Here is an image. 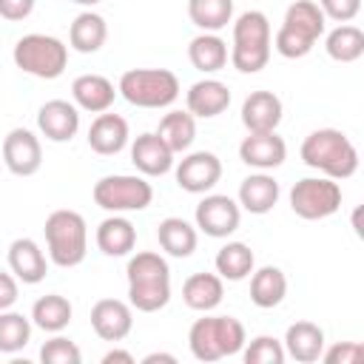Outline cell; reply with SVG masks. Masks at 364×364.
<instances>
[{"label":"cell","mask_w":364,"mask_h":364,"mask_svg":"<svg viewBox=\"0 0 364 364\" xmlns=\"http://www.w3.org/2000/svg\"><path fill=\"white\" fill-rule=\"evenodd\" d=\"M128 304L139 313H156L171 301V267L154 250H139L128 259Z\"/></svg>","instance_id":"obj_1"},{"label":"cell","mask_w":364,"mask_h":364,"mask_svg":"<svg viewBox=\"0 0 364 364\" xmlns=\"http://www.w3.org/2000/svg\"><path fill=\"white\" fill-rule=\"evenodd\" d=\"M301 162L330 179H350L358 171V151L338 128H318L301 142Z\"/></svg>","instance_id":"obj_2"},{"label":"cell","mask_w":364,"mask_h":364,"mask_svg":"<svg viewBox=\"0 0 364 364\" xmlns=\"http://www.w3.org/2000/svg\"><path fill=\"white\" fill-rule=\"evenodd\" d=\"M273 48L270 20L264 11H242L233 20V46H230V63L242 74H256L267 65Z\"/></svg>","instance_id":"obj_3"},{"label":"cell","mask_w":364,"mask_h":364,"mask_svg":"<svg viewBox=\"0 0 364 364\" xmlns=\"http://www.w3.org/2000/svg\"><path fill=\"white\" fill-rule=\"evenodd\" d=\"M247 336L245 324L233 316H202L188 330V347L196 361H219L225 355L242 353Z\"/></svg>","instance_id":"obj_4"},{"label":"cell","mask_w":364,"mask_h":364,"mask_svg":"<svg viewBox=\"0 0 364 364\" xmlns=\"http://www.w3.org/2000/svg\"><path fill=\"white\" fill-rule=\"evenodd\" d=\"M43 233H46L48 259L57 267H77V264H82V259L88 253V225H85L82 213L60 208V210L48 213Z\"/></svg>","instance_id":"obj_5"},{"label":"cell","mask_w":364,"mask_h":364,"mask_svg":"<svg viewBox=\"0 0 364 364\" xmlns=\"http://www.w3.org/2000/svg\"><path fill=\"white\" fill-rule=\"evenodd\" d=\"M117 94L136 108H168L179 97V77L168 68H131L119 77Z\"/></svg>","instance_id":"obj_6"},{"label":"cell","mask_w":364,"mask_h":364,"mask_svg":"<svg viewBox=\"0 0 364 364\" xmlns=\"http://www.w3.org/2000/svg\"><path fill=\"white\" fill-rule=\"evenodd\" d=\"M11 60L20 71L31 77L57 80L68 65V46L51 34H23L14 43Z\"/></svg>","instance_id":"obj_7"},{"label":"cell","mask_w":364,"mask_h":364,"mask_svg":"<svg viewBox=\"0 0 364 364\" xmlns=\"http://www.w3.org/2000/svg\"><path fill=\"white\" fill-rule=\"evenodd\" d=\"M91 196L108 213H128V210H145L154 202V188L145 176L114 173L94 182Z\"/></svg>","instance_id":"obj_8"},{"label":"cell","mask_w":364,"mask_h":364,"mask_svg":"<svg viewBox=\"0 0 364 364\" xmlns=\"http://www.w3.org/2000/svg\"><path fill=\"white\" fill-rule=\"evenodd\" d=\"M341 208V188L330 176H304L290 188V210L299 219H327Z\"/></svg>","instance_id":"obj_9"},{"label":"cell","mask_w":364,"mask_h":364,"mask_svg":"<svg viewBox=\"0 0 364 364\" xmlns=\"http://www.w3.org/2000/svg\"><path fill=\"white\" fill-rule=\"evenodd\" d=\"M196 228L210 236V239H228L239 222H242V208L236 199L225 196V193H205V199L196 205Z\"/></svg>","instance_id":"obj_10"},{"label":"cell","mask_w":364,"mask_h":364,"mask_svg":"<svg viewBox=\"0 0 364 364\" xmlns=\"http://www.w3.org/2000/svg\"><path fill=\"white\" fill-rule=\"evenodd\" d=\"M3 165L14 176H34L43 165V145L28 128H11L3 139Z\"/></svg>","instance_id":"obj_11"},{"label":"cell","mask_w":364,"mask_h":364,"mask_svg":"<svg viewBox=\"0 0 364 364\" xmlns=\"http://www.w3.org/2000/svg\"><path fill=\"white\" fill-rule=\"evenodd\" d=\"M222 179V159L210 151H193L176 165V185L188 193H208Z\"/></svg>","instance_id":"obj_12"},{"label":"cell","mask_w":364,"mask_h":364,"mask_svg":"<svg viewBox=\"0 0 364 364\" xmlns=\"http://www.w3.org/2000/svg\"><path fill=\"white\" fill-rule=\"evenodd\" d=\"M37 128L51 142H71L80 131V108L68 100H48L37 111Z\"/></svg>","instance_id":"obj_13"},{"label":"cell","mask_w":364,"mask_h":364,"mask_svg":"<svg viewBox=\"0 0 364 364\" xmlns=\"http://www.w3.org/2000/svg\"><path fill=\"white\" fill-rule=\"evenodd\" d=\"M239 159L256 171H273L287 159V145L276 131L267 134H247L239 142Z\"/></svg>","instance_id":"obj_14"},{"label":"cell","mask_w":364,"mask_h":364,"mask_svg":"<svg viewBox=\"0 0 364 364\" xmlns=\"http://www.w3.org/2000/svg\"><path fill=\"white\" fill-rule=\"evenodd\" d=\"M91 327L102 341H122L131 327H134V313L131 304L119 301V299H100L91 307Z\"/></svg>","instance_id":"obj_15"},{"label":"cell","mask_w":364,"mask_h":364,"mask_svg":"<svg viewBox=\"0 0 364 364\" xmlns=\"http://www.w3.org/2000/svg\"><path fill=\"white\" fill-rule=\"evenodd\" d=\"M284 105L273 91H250L242 102V125L247 134H267L276 131L282 122Z\"/></svg>","instance_id":"obj_16"},{"label":"cell","mask_w":364,"mask_h":364,"mask_svg":"<svg viewBox=\"0 0 364 364\" xmlns=\"http://www.w3.org/2000/svg\"><path fill=\"white\" fill-rule=\"evenodd\" d=\"M131 162L142 176H162L173 168V151L156 131H145L131 142Z\"/></svg>","instance_id":"obj_17"},{"label":"cell","mask_w":364,"mask_h":364,"mask_svg":"<svg viewBox=\"0 0 364 364\" xmlns=\"http://www.w3.org/2000/svg\"><path fill=\"white\" fill-rule=\"evenodd\" d=\"M9 267H11V273H14L17 282L37 284L48 273V259H46L43 247L34 239L20 236V239H14L9 245Z\"/></svg>","instance_id":"obj_18"},{"label":"cell","mask_w":364,"mask_h":364,"mask_svg":"<svg viewBox=\"0 0 364 364\" xmlns=\"http://www.w3.org/2000/svg\"><path fill=\"white\" fill-rule=\"evenodd\" d=\"M128 122L119 114H97V119L88 128V148L100 156H114L128 145Z\"/></svg>","instance_id":"obj_19"},{"label":"cell","mask_w":364,"mask_h":364,"mask_svg":"<svg viewBox=\"0 0 364 364\" xmlns=\"http://www.w3.org/2000/svg\"><path fill=\"white\" fill-rule=\"evenodd\" d=\"M284 355H290L299 364H313L321 358L324 350V330L316 321H296L284 333Z\"/></svg>","instance_id":"obj_20"},{"label":"cell","mask_w":364,"mask_h":364,"mask_svg":"<svg viewBox=\"0 0 364 364\" xmlns=\"http://www.w3.org/2000/svg\"><path fill=\"white\" fill-rule=\"evenodd\" d=\"M71 97H74V105L77 108L91 111V114H102V111H108L114 105L117 88L102 74H80L71 82Z\"/></svg>","instance_id":"obj_21"},{"label":"cell","mask_w":364,"mask_h":364,"mask_svg":"<svg viewBox=\"0 0 364 364\" xmlns=\"http://www.w3.org/2000/svg\"><path fill=\"white\" fill-rule=\"evenodd\" d=\"M185 102H188V111L193 117L213 119L222 111H228V105H230V88L225 82H219V80L205 77V80H199V82H193L188 88Z\"/></svg>","instance_id":"obj_22"},{"label":"cell","mask_w":364,"mask_h":364,"mask_svg":"<svg viewBox=\"0 0 364 364\" xmlns=\"http://www.w3.org/2000/svg\"><path fill=\"white\" fill-rule=\"evenodd\" d=\"M279 193H282V188H279V182L267 171L250 173L239 185V208H245L247 213L264 216V213H270L276 208Z\"/></svg>","instance_id":"obj_23"},{"label":"cell","mask_w":364,"mask_h":364,"mask_svg":"<svg viewBox=\"0 0 364 364\" xmlns=\"http://www.w3.org/2000/svg\"><path fill=\"white\" fill-rule=\"evenodd\" d=\"M97 247L105 256H128L136 247V228L131 225V219L111 213L97 225Z\"/></svg>","instance_id":"obj_24"},{"label":"cell","mask_w":364,"mask_h":364,"mask_svg":"<svg viewBox=\"0 0 364 364\" xmlns=\"http://www.w3.org/2000/svg\"><path fill=\"white\" fill-rule=\"evenodd\" d=\"M222 296H225V279L219 273H193L182 284V301L199 313H210L213 307H219Z\"/></svg>","instance_id":"obj_25"},{"label":"cell","mask_w":364,"mask_h":364,"mask_svg":"<svg viewBox=\"0 0 364 364\" xmlns=\"http://www.w3.org/2000/svg\"><path fill=\"white\" fill-rule=\"evenodd\" d=\"M287 296V276L282 267L276 264H264V267H253L250 273V301L262 310L279 307Z\"/></svg>","instance_id":"obj_26"},{"label":"cell","mask_w":364,"mask_h":364,"mask_svg":"<svg viewBox=\"0 0 364 364\" xmlns=\"http://www.w3.org/2000/svg\"><path fill=\"white\" fill-rule=\"evenodd\" d=\"M156 242H159V247H162L168 256H173V259H188V256L196 250L199 236H196V228H193L191 222H185L182 216H168V219H162L159 228H156Z\"/></svg>","instance_id":"obj_27"},{"label":"cell","mask_w":364,"mask_h":364,"mask_svg":"<svg viewBox=\"0 0 364 364\" xmlns=\"http://www.w3.org/2000/svg\"><path fill=\"white\" fill-rule=\"evenodd\" d=\"M188 60L196 71L202 74H213V71H222L228 65V43L213 34V31H202L191 40L188 46Z\"/></svg>","instance_id":"obj_28"},{"label":"cell","mask_w":364,"mask_h":364,"mask_svg":"<svg viewBox=\"0 0 364 364\" xmlns=\"http://www.w3.org/2000/svg\"><path fill=\"white\" fill-rule=\"evenodd\" d=\"M108 37V26L97 11H82L74 17L71 28H68V46L80 54H94L105 46Z\"/></svg>","instance_id":"obj_29"},{"label":"cell","mask_w":364,"mask_h":364,"mask_svg":"<svg viewBox=\"0 0 364 364\" xmlns=\"http://www.w3.org/2000/svg\"><path fill=\"white\" fill-rule=\"evenodd\" d=\"M74 307L60 293H46L31 304V324H37L46 333H63L71 324Z\"/></svg>","instance_id":"obj_30"},{"label":"cell","mask_w":364,"mask_h":364,"mask_svg":"<svg viewBox=\"0 0 364 364\" xmlns=\"http://www.w3.org/2000/svg\"><path fill=\"white\" fill-rule=\"evenodd\" d=\"M282 26L290 28V31H296V34H301V37H307L310 43H316L324 34V28H327V17L318 9V3H313V0H296V3L287 6Z\"/></svg>","instance_id":"obj_31"},{"label":"cell","mask_w":364,"mask_h":364,"mask_svg":"<svg viewBox=\"0 0 364 364\" xmlns=\"http://www.w3.org/2000/svg\"><path fill=\"white\" fill-rule=\"evenodd\" d=\"M159 139L173 151V154H182L193 145L196 139V117L191 111H168L162 119H159V128H156Z\"/></svg>","instance_id":"obj_32"},{"label":"cell","mask_w":364,"mask_h":364,"mask_svg":"<svg viewBox=\"0 0 364 364\" xmlns=\"http://www.w3.org/2000/svg\"><path fill=\"white\" fill-rule=\"evenodd\" d=\"M213 264H216V273H219L222 279H228V282H242V279H247V276L253 273L256 256H253V250H250L245 242H228V245H222V247L216 250Z\"/></svg>","instance_id":"obj_33"},{"label":"cell","mask_w":364,"mask_h":364,"mask_svg":"<svg viewBox=\"0 0 364 364\" xmlns=\"http://www.w3.org/2000/svg\"><path fill=\"white\" fill-rule=\"evenodd\" d=\"M324 48H327V54H330L336 63H355V60L364 54V31H361L358 26L338 23V26L327 34Z\"/></svg>","instance_id":"obj_34"},{"label":"cell","mask_w":364,"mask_h":364,"mask_svg":"<svg viewBox=\"0 0 364 364\" xmlns=\"http://www.w3.org/2000/svg\"><path fill=\"white\" fill-rule=\"evenodd\" d=\"M188 17L202 31H222L233 20V0H188Z\"/></svg>","instance_id":"obj_35"},{"label":"cell","mask_w":364,"mask_h":364,"mask_svg":"<svg viewBox=\"0 0 364 364\" xmlns=\"http://www.w3.org/2000/svg\"><path fill=\"white\" fill-rule=\"evenodd\" d=\"M31 338V318H26L23 313L0 310V353H20Z\"/></svg>","instance_id":"obj_36"},{"label":"cell","mask_w":364,"mask_h":364,"mask_svg":"<svg viewBox=\"0 0 364 364\" xmlns=\"http://www.w3.org/2000/svg\"><path fill=\"white\" fill-rule=\"evenodd\" d=\"M242 358L245 364H282L287 355L276 336H256L247 347H242Z\"/></svg>","instance_id":"obj_37"},{"label":"cell","mask_w":364,"mask_h":364,"mask_svg":"<svg viewBox=\"0 0 364 364\" xmlns=\"http://www.w3.org/2000/svg\"><path fill=\"white\" fill-rule=\"evenodd\" d=\"M40 361L43 364H80L82 361V353H80V347L71 338L54 336V338H48L40 347Z\"/></svg>","instance_id":"obj_38"},{"label":"cell","mask_w":364,"mask_h":364,"mask_svg":"<svg viewBox=\"0 0 364 364\" xmlns=\"http://www.w3.org/2000/svg\"><path fill=\"white\" fill-rule=\"evenodd\" d=\"M313 46H316V43H310L307 37H301V34H296V31L284 28V26L276 31V40H273V48H276L282 57H287V60L307 57V54L313 51Z\"/></svg>","instance_id":"obj_39"},{"label":"cell","mask_w":364,"mask_h":364,"mask_svg":"<svg viewBox=\"0 0 364 364\" xmlns=\"http://www.w3.org/2000/svg\"><path fill=\"white\" fill-rule=\"evenodd\" d=\"M321 358L327 364H358L364 358V347L358 341H341L333 344L330 350H321Z\"/></svg>","instance_id":"obj_40"},{"label":"cell","mask_w":364,"mask_h":364,"mask_svg":"<svg viewBox=\"0 0 364 364\" xmlns=\"http://www.w3.org/2000/svg\"><path fill=\"white\" fill-rule=\"evenodd\" d=\"M318 9L336 23H350L361 11V0H318Z\"/></svg>","instance_id":"obj_41"},{"label":"cell","mask_w":364,"mask_h":364,"mask_svg":"<svg viewBox=\"0 0 364 364\" xmlns=\"http://www.w3.org/2000/svg\"><path fill=\"white\" fill-rule=\"evenodd\" d=\"M37 0H0V17L9 23H20L34 11Z\"/></svg>","instance_id":"obj_42"},{"label":"cell","mask_w":364,"mask_h":364,"mask_svg":"<svg viewBox=\"0 0 364 364\" xmlns=\"http://www.w3.org/2000/svg\"><path fill=\"white\" fill-rule=\"evenodd\" d=\"M17 293H20V287H17L14 273H3L0 270V310H9L17 301Z\"/></svg>","instance_id":"obj_43"},{"label":"cell","mask_w":364,"mask_h":364,"mask_svg":"<svg viewBox=\"0 0 364 364\" xmlns=\"http://www.w3.org/2000/svg\"><path fill=\"white\" fill-rule=\"evenodd\" d=\"M114 361H119V364H134L136 358H134L128 350H108V353L102 355V364H114Z\"/></svg>","instance_id":"obj_44"},{"label":"cell","mask_w":364,"mask_h":364,"mask_svg":"<svg viewBox=\"0 0 364 364\" xmlns=\"http://www.w3.org/2000/svg\"><path fill=\"white\" fill-rule=\"evenodd\" d=\"M156 361H168V364H176V355H171V353H148V355L142 358V364H156Z\"/></svg>","instance_id":"obj_45"},{"label":"cell","mask_w":364,"mask_h":364,"mask_svg":"<svg viewBox=\"0 0 364 364\" xmlns=\"http://www.w3.org/2000/svg\"><path fill=\"white\" fill-rule=\"evenodd\" d=\"M68 3H80V6H97L100 0H68Z\"/></svg>","instance_id":"obj_46"}]
</instances>
